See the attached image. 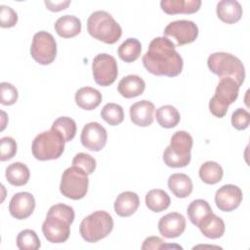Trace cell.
I'll use <instances>...</instances> for the list:
<instances>
[{"label":"cell","instance_id":"cell-10","mask_svg":"<svg viewBox=\"0 0 250 250\" xmlns=\"http://www.w3.org/2000/svg\"><path fill=\"white\" fill-rule=\"evenodd\" d=\"M30 55L40 64L52 63L57 56V43L54 36L44 30L35 33L30 47Z\"/></svg>","mask_w":250,"mask_h":250},{"label":"cell","instance_id":"cell-36","mask_svg":"<svg viewBox=\"0 0 250 250\" xmlns=\"http://www.w3.org/2000/svg\"><path fill=\"white\" fill-rule=\"evenodd\" d=\"M0 103L4 105H12L18 101L19 93L17 88L8 82H2L0 84Z\"/></svg>","mask_w":250,"mask_h":250},{"label":"cell","instance_id":"cell-41","mask_svg":"<svg viewBox=\"0 0 250 250\" xmlns=\"http://www.w3.org/2000/svg\"><path fill=\"white\" fill-rule=\"evenodd\" d=\"M47 9L52 12H59L62 10H64L68 7L70 4V0H63V1H58V2H52V1H45L44 2Z\"/></svg>","mask_w":250,"mask_h":250},{"label":"cell","instance_id":"cell-1","mask_svg":"<svg viewBox=\"0 0 250 250\" xmlns=\"http://www.w3.org/2000/svg\"><path fill=\"white\" fill-rule=\"evenodd\" d=\"M142 61L145 68L157 76H178L184 65L183 59L176 51L175 44L167 37L152 39Z\"/></svg>","mask_w":250,"mask_h":250},{"label":"cell","instance_id":"cell-13","mask_svg":"<svg viewBox=\"0 0 250 250\" xmlns=\"http://www.w3.org/2000/svg\"><path fill=\"white\" fill-rule=\"evenodd\" d=\"M81 144L84 147L92 151L103 149L107 141V133L104 126L98 122L87 123L81 132Z\"/></svg>","mask_w":250,"mask_h":250},{"label":"cell","instance_id":"cell-39","mask_svg":"<svg viewBox=\"0 0 250 250\" xmlns=\"http://www.w3.org/2000/svg\"><path fill=\"white\" fill-rule=\"evenodd\" d=\"M0 25L3 28L13 27L18 22V14L9 6H0Z\"/></svg>","mask_w":250,"mask_h":250},{"label":"cell","instance_id":"cell-35","mask_svg":"<svg viewBox=\"0 0 250 250\" xmlns=\"http://www.w3.org/2000/svg\"><path fill=\"white\" fill-rule=\"evenodd\" d=\"M72 166L82 169L86 174L91 175L97 166L96 159L88 153L79 152L72 159Z\"/></svg>","mask_w":250,"mask_h":250},{"label":"cell","instance_id":"cell-29","mask_svg":"<svg viewBox=\"0 0 250 250\" xmlns=\"http://www.w3.org/2000/svg\"><path fill=\"white\" fill-rule=\"evenodd\" d=\"M212 208L209 203L204 199H195L188 207L187 213L189 221L196 227L204 220L209 214H211Z\"/></svg>","mask_w":250,"mask_h":250},{"label":"cell","instance_id":"cell-19","mask_svg":"<svg viewBox=\"0 0 250 250\" xmlns=\"http://www.w3.org/2000/svg\"><path fill=\"white\" fill-rule=\"evenodd\" d=\"M218 18L228 23L232 24L237 22L242 17V7L235 0H222L217 4L216 8Z\"/></svg>","mask_w":250,"mask_h":250},{"label":"cell","instance_id":"cell-18","mask_svg":"<svg viewBox=\"0 0 250 250\" xmlns=\"http://www.w3.org/2000/svg\"><path fill=\"white\" fill-rule=\"evenodd\" d=\"M140 198L136 192L123 191L114 201V211L119 217H130L139 208Z\"/></svg>","mask_w":250,"mask_h":250},{"label":"cell","instance_id":"cell-16","mask_svg":"<svg viewBox=\"0 0 250 250\" xmlns=\"http://www.w3.org/2000/svg\"><path fill=\"white\" fill-rule=\"evenodd\" d=\"M186 229V219L178 212H171L161 217L158 222V230L166 238L179 237Z\"/></svg>","mask_w":250,"mask_h":250},{"label":"cell","instance_id":"cell-7","mask_svg":"<svg viewBox=\"0 0 250 250\" xmlns=\"http://www.w3.org/2000/svg\"><path fill=\"white\" fill-rule=\"evenodd\" d=\"M113 229V219L106 211L99 210L85 217L79 227L82 238L90 243H95L106 237Z\"/></svg>","mask_w":250,"mask_h":250},{"label":"cell","instance_id":"cell-33","mask_svg":"<svg viewBox=\"0 0 250 250\" xmlns=\"http://www.w3.org/2000/svg\"><path fill=\"white\" fill-rule=\"evenodd\" d=\"M52 128L58 130L63 137L65 143L73 140L76 134V123L75 121L67 116H61L57 118L52 125Z\"/></svg>","mask_w":250,"mask_h":250},{"label":"cell","instance_id":"cell-17","mask_svg":"<svg viewBox=\"0 0 250 250\" xmlns=\"http://www.w3.org/2000/svg\"><path fill=\"white\" fill-rule=\"evenodd\" d=\"M154 104L146 100H143L133 104L130 106L131 121L140 127H147L153 122Z\"/></svg>","mask_w":250,"mask_h":250},{"label":"cell","instance_id":"cell-31","mask_svg":"<svg viewBox=\"0 0 250 250\" xmlns=\"http://www.w3.org/2000/svg\"><path fill=\"white\" fill-rule=\"evenodd\" d=\"M142 45L137 38L126 39L117 49L119 58L125 62H135L141 55Z\"/></svg>","mask_w":250,"mask_h":250},{"label":"cell","instance_id":"cell-38","mask_svg":"<svg viewBox=\"0 0 250 250\" xmlns=\"http://www.w3.org/2000/svg\"><path fill=\"white\" fill-rule=\"evenodd\" d=\"M250 123V114L244 108H237L231 114V125L236 130H245Z\"/></svg>","mask_w":250,"mask_h":250},{"label":"cell","instance_id":"cell-9","mask_svg":"<svg viewBox=\"0 0 250 250\" xmlns=\"http://www.w3.org/2000/svg\"><path fill=\"white\" fill-rule=\"evenodd\" d=\"M88 186V174L76 166H71L65 169L62 173L60 190L65 197L78 200L86 195Z\"/></svg>","mask_w":250,"mask_h":250},{"label":"cell","instance_id":"cell-4","mask_svg":"<svg viewBox=\"0 0 250 250\" xmlns=\"http://www.w3.org/2000/svg\"><path fill=\"white\" fill-rule=\"evenodd\" d=\"M65 141L62 135L56 129L51 128L38 134L31 145L33 156L40 160H52L59 158L64 150Z\"/></svg>","mask_w":250,"mask_h":250},{"label":"cell","instance_id":"cell-6","mask_svg":"<svg viewBox=\"0 0 250 250\" xmlns=\"http://www.w3.org/2000/svg\"><path fill=\"white\" fill-rule=\"evenodd\" d=\"M209 69L220 78L231 77L240 86L245 79V68L242 62L235 56L225 53L216 52L211 54L207 60Z\"/></svg>","mask_w":250,"mask_h":250},{"label":"cell","instance_id":"cell-34","mask_svg":"<svg viewBox=\"0 0 250 250\" xmlns=\"http://www.w3.org/2000/svg\"><path fill=\"white\" fill-rule=\"evenodd\" d=\"M17 246L21 250H37L41 243L38 235L32 229L21 230L17 236Z\"/></svg>","mask_w":250,"mask_h":250},{"label":"cell","instance_id":"cell-2","mask_svg":"<svg viewBox=\"0 0 250 250\" xmlns=\"http://www.w3.org/2000/svg\"><path fill=\"white\" fill-rule=\"evenodd\" d=\"M74 210L63 203L50 207L42 224V232L51 243H62L70 234V225L74 220Z\"/></svg>","mask_w":250,"mask_h":250},{"label":"cell","instance_id":"cell-40","mask_svg":"<svg viewBox=\"0 0 250 250\" xmlns=\"http://www.w3.org/2000/svg\"><path fill=\"white\" fill-rule=\"evenodd\" d=\"M165 241L158 236H149L146 237L142 245L143 250L148 249H163L165 246Z\"/></svg>","mask_w":250,"mask_h":250},{"label":"cell","instance_id":"cell-24","mask_svg":"<svg viewBox=\"0 0 250 250\" xmlns=\"http://www.w3.org/2000/svg\"><path fill=\"white\" fill-rule=\"evenodd\" d=\"M55 30L62 38H71L81 31V21L72 15L60 17L55 22Z\"/></svg>","mask_w":250,"mask_h":250},{"label":"cell","instance_id":"cell-28","mask_svg":"<svg viewBox=\"0 0 250 250\" xmlns=\"http://www.w3.org/2000/svg\"><path fill=\"white\" fill-rule=\"evenodd\" d=\"M155 117L158 124L167 129L176 127L181 119L180 112L171 104H165L158 107L155 111Z\"/></svg>","mask_w":250,"mask_h":250},{"label":"cell","instance_id":"cell-25","mask_svg":"<svg viewBox=\"0 0 250 250\" xmlns=\"http://www.w3.org/2000/svg\"><path fill=\"white\" fill-rule=\"evenodd\" d=\"M198 229L204 236L211 239H217L223 236L226 227L223 219L212 212L204 220H202L198 226Z\"/></svg>","mask_w":250,"mask_h":250},{"label":"cell","instance_id":"cell-23","mask_svg":"<svg viewBox=\"0 0 250 250\" xmlns=\"http://www.w3.org/2000/svg\"><path fill=\"white\" fill-rule=\"evenodd\" d=\"M168 188L178 198H186L193 189L192 181L184 173H174L168 179Z\"/></svg>","mask_w":250,"mask_h":250},{"label":"cell","instance_id":"cell-11","mask_svg":"<svg viewBox=\"0 0 250 250\" xmlns=\"http://www.w3.org/2000/svg\"><path fill=\"white\" fill-rule=\"evenodd\" d=\"M95 82L100 86H109L117 78L118 66L114 57L103 53L97 55L92 63Z\"/></svg>","mask_w":250,"mask_h":250},{"label":"cell","instance_id":"cell-26","mask_svg":"<svg viewBox=\"0 0 250 250\" xmlns=\"http://www.w3.org/2000/svg\"><path fill=\"white\" fill-rule=\"evenodd\" d=\"M5 176L12 186L21 187L27 184L30 172L25 164L21 162H14L6 168Z\"/></svg>","mask_w":250,"mask_h":250},{"label":"cell","instance_id":"cell-30","mask_svg":"<svg viewBox=\"0 0 250 250\" xmlns=\"http://www.w3.org/2000/svg\"><path fill=\"white\" fill-rule=\"evenodd\" d=\"M224 175L222 166L215 161H206L199 168V177L202 182L208 185L219 183Z\"/></svg>","mask_w":250,"mask_h":250},{"label":"cell","instance_id":"cell-37","mask_svg":"<svg viewBox=\"0 0 250 250\" xmlns=\"http://www.w3.org/2000/svg\"><path fill=\"white\" fill-rule=\"evenodd\" d=\"M17 153V143L11 137H3L0 140V160L12 159Z\"/></svg>","mask_w":250,"mask_h":250},{"label":"cell","instance_id":"cell-14","mask_svg":"<svg viewBox=\"0 0 250 250\" xmlns=\"http://www.w3.org/2000/svg\"><path fill=\"white\" fill-rule=\"evenodd\" d=\"M242 198L243 195L240 188L229 184L221 187L216 191L215 203L221 211L230 212L240 205Z\"/></svg>","mask_w":250,"mask_h":250},{"label":"cell","instance_id":"cell-15","mask_svg":"<svg viewBox=\"0 0 250 250\" xmlns=\"http://www.w3.org/2000/svg\"><path fill=\"white\" fill-rule=\"evenodd\" d=\"M35 199L34 196L27 191L18 192L10 200L9 212L12 217L18 220L28 218L34 211Z\"/></svg>","mask_w":250,"mask_h":250},{"label":"cell","instance_id":"cell-20","mask_svg":"<svg viewBox=\"0 0 250 250\" xmlns=\"http://www.w3.org/2000/svg\"><path fill=\"white\" fill-rule=\"evenodd\" d=\"M145 88L146 82L142 77L136 74H130L123 77L117 86L119 94L126 99H131L142 95Z\"/></svg>","mask_w":250,"mask_h":250},{"label":"cell","instance_id":"cell-22","mask_svg":"<svg viewBox=\"0 0 250 250\" xmlns=\"http://www.w3.org/2000/svg\"><path fill=\"white\" fill-rule=\"evenodd\" d=\"M76 104L85 110H93L102 103V94L95 88L82 87L75 93Z\"/></svg>","mask_w":250,"mask_h":250},{"label":"cell","instance_id":"cell-27","mask_svg":"<svg viewBox=\"0 0 250 250\" xmlns=\"http://www.w3.org/2000/svg\"><path fill=\"white\" fill-rule=\"evenodd\" d=\"M170 197L166 191L160 188L150 189L146 195V207L155 213L166 210L170 205Z\"/></svg>","mask_w":250,"mask_h":250},{"label":"cell","instance_id":"cell-32","mask_svg":"<svg viewBox=\"0 0 250 250\" xmlns=\"http://www.w3.org/2000/svg\"><path fill=\"white\" fill-rule=\"evenodd\" d=\"M101 116L106 123L111 126L119 125L124 119L123 108L117 104L108 103L102 108Z\"/></svg>","mask_w":250,"mask_h":250},{"label":"cell","instance_id":"cell-21","mask_svg":"<svg viewBox=\"0 0 250 250\" xmlns=\"http://www.w3.org/2000/svg\"><path fill=\"white\" fill-rule=\"evenodd\" d=\"M200 0H162L160 7L168 15L193 14L199 10Z\"/></svg>","mask_w":250,"mask_h":250},{"label":"cell","instance_id":"cell-8","mask_svg":"<svg viewBox=\"0 0 250 250\" xmlns=\"http://www.w3.org/2000/svg\"><path fill=\"white\" fill-rule=\"evenodd\" d=\"M240 85L231 77H222L217 85L214 96L209 102L211 113L219 118L227 114L229 106L238 97Z\"/></svg>","mask_w":250,"mask_h":250},{"label":"cell","instance_id":"cell-5","mask_svg":"<svg viewBox=\"0 0 250 250\" xmlns=\"http://www.w3.org/2000/svg\"><path fill=\"white\" fill-rule=\"evenodd\" d=\"M192 137L186 131H178L171 138L170 146L163 152L164 163L172 168H181L190 162Z\"/></svg>","mask_w":250,"mask_h":250},{"label":"cell","instance_id":"cell-12","mask_svg":"<svg viewBox=\"0 0 250 250\" xmlns=\"http://www.w3.org/2000/svg\"><path fill=\"white\" fill-rule=\"evenodd\" d=\"M163 34L168 37H173L177 41L178 46L192 43L198 36L197 25L188 20H179L171 21L164 28Z\"/></svg>","mask_w":250,"mask_h":250},{"label":"cell","instance_id":"cell-3","mask_svg":"<svg viewBox=\"0 0 250 250\" xmlns=\"http://www.w3.org/2000/svg\"><path fill=\"white\" fill-rule=\"evenodd\" d=\"M87 30L92 37L106 44L116 43L122 35L119 23L105 11H96L90 15L87 21Z\"/></svg>","mask_w":250,"mask_h":250}]
</instances>
